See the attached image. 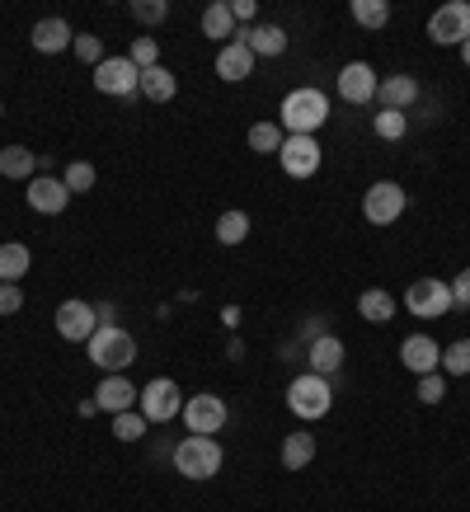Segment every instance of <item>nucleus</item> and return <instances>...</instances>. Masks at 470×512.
<instances>
[{
    "label": "nucleus",
    "mask_w": 470,
    "mask_h": 512,
    "mask_svg": "<svg viewBox=\"0 0 470 512\" xmlns=\"http://www.w3.org/2000/svg\"><path fill=\"white\" fill-rule=\"evenodd\" d=\"M85 348H90V362L104 376H123L127 367L137 362V339H132L123 325H99Z\"/></svg>",
    "instance_id": "f257e3e1"
},
{
    "label": "nucleus",
    "mask_w": 470,
    "mask_h": 512,
    "mask_svg": "<svg viewBox=\"0 0 470 512\" xmlns=\"http://www.w3.org/2000/svg\"><path fill=\"white\" fill-rule=\"evenodd\" d=\"M282 132L287 137H315L329 123V99L320 90H292L282 99Z\"/></svg>",
    "instance_id": "f03ea898"
},
{
    "label": "nucleus",
    "mask_w": 470,
    "mask_h": 512,
    "mask_svg": "<svg viewBox=\"0 0 470 512\" xmlns=\"http://www.w3.org/2000/svg\"><path fill=\"white\" fill-rule=\"evenodd\" d=\"M170 461H174V470H179L184 480H212L226 456H221L217 437H193V433H188L184 442L170 451Z\"/></svg>",
    "instance_id": "7ed1b4c3"
},
{
    "label": "nucleus",
    "mask_w": 470,
    "mask_h": 512,
    "mask_svg": "<svg viewBox=\"0 0 470 512\" xmlns=\"http://www.w3.org/2000/svg\"><path fill=\"white\" fill-rule=\"evenodd\" d=\"M329 404H334V386H329L325 376L306 372V376H297V381L287 386V409H292L297 419H311V423L325 419Z\"/></svg>",
    "instance_id": "20e7f679"
},
{
    "label": "nucleus",
    "mask_w": 470,
    "mask_h": 512,
    "mask_svg": "<svg viewBox=\"0 0 470 512\" xmlns=\"http://www.w3.org/2000/svg\"><path fill=\"white\" fill-rule=\"evenodd\" d=\"M137 414L146 423H170V419H179V414H184V390L174 386L170 376H156L151 386H141Z\"/></svg>",
    "instance_id": "39448f33"
},
{
    "label": "nucleus",
    "mask_w": 470,
    "mask_h": 512,
    "mask_svg": "<svg viewBox=\"0 0 470 512\" xmlns=\"http://www.w3.org/2000/svg\"><path fill=\"white\" fill-rule=\"evenodd\" d=\"M94 90L109 99H137L141 94V71L132 66V57H104L94 66Z\"/></svg>",
    "instance_id": "423d86ee"
},
{
    "label": "nucleus",
    "mask_w": 470,
    "mask_h": 512,
    "mask_svg": "<svg viewBox=\"0 0 470 512\" xmlns=\"http://www.w3.org/2000/svg\"><path fill=\"white\" fill-rule=\"evenodd\" d=\"M428 38L438 47H461L470 38V0H447L428 19Z\"/></svg>",
    "instance_id": "0eeeda50"
},
{
    "label": "nucleus",
    "mask_w": 470,
    "mask_h": 512,
    "mask_svg": "<svg viewBox=\"0 0 470 512\" xmlns=\"http://www.w3.org/2000/svg\"><path fill=\"white\" fill-rule=\"evenodd\" d=\"M405 188L391 184V179H381V184L367 188V198H362V217L372 221V226H395V221L405 217Z\"/></svg>",
    "instance_id": "6e6552de"
},
{
    "label": "nucleus",
    "mask_w": 470,
    "mask_h": 512,
    "mask_svg": "<svg viewBox=\"0 0 470 512\" xmlns=\"http://www.w3.org/2000/svg\"><path fill=\"white\" fill-rule=\"evenodd\" d=\"M226 400L221 395H212V390H203V395H193V400H184V423L193 437H212L226 428Z\"/></svg>",
    "instance_id": "1a4fd4ad"
},
{
    "label": "nucleus",
    "mask_w": 470,
    "mask_h": 512,
    "mask_svg": "<svg viewBox=\"0 0 470 512\" xmlns=\"http://www.w3.org/2000/svg\"><path fill=\"white\" fill-rule=\"evenodd\" d=\"M405 306L414 315H423V320H438V315L452 311V287H447L442 278H419L405 292Z\"/></svg>",
    "instance_id": "9d476101"
},
{
    "label": "nucleus",
    "mask_w": 470,
    "mask_h": 512,
    "mask_svg": "<svg viewBox=\"0 0 470 512\" xmlns=\"http://www.w3.org/2000/svg\"><path fill=\"white\" fill-rule=\"evenodd\" d=\"M278 160H282V174H287V179H311L325 156H320V141L315 137H287Z\"/></svg>",
    "instance_id": "9b49d317"
},
{
    "label": "nucleus",
    "mask_w": 470,
    "mask_h": 512,
    "mask_svg": "<svg viewBox=\"0 0 470 512\" xmlns=\"http://www.w3.org/2000/svg\"><path fill=\"white\" fill-rule=\"evenodd\" d=\"M94 329H99V315H94L90 301H62L57 306V334H62L66 343H90Z\"/></svg>",
    "instance_id": "f8f14e48"
},
{
    "label": "nucleus",
    "mask_w": 470,
    "mask_h": 512,
    "mask_svg": "<svg viewBox=\"0 0 470 512\" xmlns=\"http://www.w3.org/2000/svg\"><path fill=\"white\" fill-rule=\"evenodd\" d=\"M235 43H245L254 57H282L287 52V29L282 24H240Z\"/></svg>",
    "instance_id": "ddd939ff"
},
{
    "label": "nucleus",
    "mask_w": 470,
    "mask_h": 512,
    "mask_svg": "<svg viewBox=\"0 0 470 512\" xmlns=\"http://www.w3.org/2000/svg\"><path fill=\"white\" fill-rule=\"evenodd\" d=\"M71 193H66L62 179H52V174H33L29 179V207L33 212H43V217H62Z\"/></svg>",
    "instance_id": "4468645a"
},
{
    "label": "nucleus",
    "mask_w": 470,
    "mask_h": 512,
    "mask_svg": "<svg viewBox=\"0 0 470 512\" xmlns=\"http://www.w3.org/2000/svg\"><path fill=\"white\" fill-rule=\"evenodd\" d=\"M400 362H405L414 376H428V372H442V348L428 334H409L400 343Z\"/></svg>",
    "instance_id": "2eb2a0df"
},
{
    "label": "nucleus",
    "mask_w": 470,
    "mask_h": 512,
    "mask_svg": "<svg viewBox=\"0 0 470 512\" xmlns=\"http://www.w3.org/2000/svg\"><path fill=\"white\" fill-rule=\"evenodd\" d=\"M29 38H33V52H43V57H57V52H66V47L76 43V33H71V24L62 15L38 19Z\"/></svg>",
    "instance_id": "dca6fc26"
},
{
    "label": "nucleus",
    "mask_w": 470,
    "mask_h": 512,
    "mask_svg": "<svg viewBox=\"0 0 470 512\" xmlns=\"http://www.w3.org/2000/svg\"><path fill=\"white\" fill-rule=\"evenodd\" d=\"M137 395L141 390L127 381V372L123 376H104L99 381V390H94V404L104 409V414H127V409H137Z\"/></svg>",
    "instance_id": "f3484780"
},
{
    "label": "nucleus",
    "mask_w": 470,
    "mask_h": 512,
    "mask_svg": "<svg viewBox=\"0 0 470 512\" xmlns=\"http://www.w3.org/2000/svg\"><path fill=\"white\" fill-rule=\"evenodd\" d=\"M376 71L367 62H348L344 71H339V94H344L348 104H372L376 99Z\"/></svg>",
    "instance_id": "a211bd4d"
},
{
    "label": "nucleus",
    "mask_w": 470,
    "mask_h": 512,
    "mask_svg": "<svg viewBox=\"0 0 470 512\" xmlns=\"http://www.w3.org/2000/svg\"><path fill=\"white\" fill-rule=\"evenodd\" d=\"M254 62H259V57H254L250 47L235 43V38H231V43L217 52V76L231 80V85H235V80H250V76H254Z\"/></svg>",
    "instance_id": "6ab92c4d"
},
{
    "label": "nucleus",
    "mask_w": 470,
    "mask_h": 512,
    "mask_svg": "<svg viewBox=\"0 0 470 512\" xmlns=\"http://www.w3.org/2000/svg\"><path fill=\"white\" fill-rule=\"evenodd\" d=\"M344 367V339H334V334H320V339H311V372L315 376H334Z\"/></svg>",
    "instance_id": "aec40b11"
},
{
    "label": "nucleus",
    "mask_w": 470,
    "mask_h": 512,
    "mask_svg": "<svg viewBox=\"0 0 470 512\" xmlns=\"http://www.w3.org/2000/svg\"><path fill=\"white\" fill-rule=\"evenodd\" d=\"M376 99L386 104V109H395V113H405L414 99H419V80L414 76H386L381 85H376Z\"/></svg>",
    "instance_id": "412c9836"
},
{
    "label": "nucleus",
    "mask_w": 470,
    "mask_h": 512,
    "mask_svg": "<svg viewBox=\"0 0 470 512\" xmlns=\"http://www.w3.org/2000/svg\"><path fill=\"white\" fill-rule=\"evenodd\" d=\"M358 315L367 320V325H391V315H395V296L386 292V287H367V292L358 296Z\"/></svg>",
    "instance_id": "4be33fe9"
},
{
    "label": "nucleus",
    "mask_w": 470,
    "mask_h": 512,
    "mask_svg": "<svg viewBox=\"0 0 470 512\" xmlns=\"http://www.w3.org/2000/svg\"><path fill=\"white\" fill-rule=\"evenodd\" d=\"M174 94H179V80H174V71H165V66L141 71V99H151V104H170Z\"/></svg>",
    "instance_id": "5701e85b"
},
{
    "label": "nucleus",
    "mask_w": 470,
    "mask_h": 512,
    "mask_svg": "<svg viewBox=\"0 0 470 512\" xmlns=\"http://www.w3.org/2000/svg\"><path fill=\"white\" fill-rule=\"evenodd\" d=\"M203 33L217 38V43H231L235 38V15H231V0H212L203 10Z\"/></svg>",
    "instance_id": "b1692460"
},
{
    "label": "nucleus",
    "mask_w": 470,
    "mask_h": 512,
    "mask_svg": "<svg viewBox=\"0 0 470 512\" xmlns=\"http://www.w3.org/2000/svg\"><path fill=\"white\" fill-rule=\"evenodd\" d=\"M0 174L5 179H33L38 174V156H33L29 146H5L0 151Z\"/></svg>",
    "instance_id": "393cba45"
},
{
    "label": "nucleus",
    "mask_w": 470,
    "mask_h": 512,
    "mask_svg": "<svg viewBox=\"0 0 470 512\" xmlns=\"http://www.w3.org/2000/svg\"><path fill=\"white\" fill-rule=\"evenodd\" d=\"M315 461V437L311 433H287L282 437V466L287 470H301Z\"/></svg>",
    "instance_id": "a878e982"
},
{
    "label": "nucleus",
    "mask_w": 470,
    "mask_h": 512,
    "mask_svg": "<svg viewBox=\"0 0 470 512\" xmlns=\"http://www.w3.org/2000/svg\"><path fill=\"white\" fill-rule=\"evenodd\" d=\"M33 268V254L19 240H10V245H0V282H19L24 273Z\"/></svg>",
    "instance_id": "bb28decb"
},
{
    "label": "nucleus",
    "mask_w": 470,
    "mask_h": 512,
    "mask_svg": "<svg viewBox=\"0 0 470 512\" xmlns=\"http://www.w3.org/2000/svg\"><path fill=\"white\" fill-rule=\"evenodd\" d=\"M245 235H250V212H240V207H235V212H221L217 217V240L226 249L245 245Z\"/></svg>",
    "instance_id": "cd10ccee"
},
{
    "label": "nucleus",
    "mask_w": 470,
    "mask_h": 512,
    "mask_svg": "<svg viewBox=\"0 0 470 512\" xmlns=\"http://www.w3.org/2000/svg\"><path fill=\"white\" fill-rule=\"evenodd\" d=\"M245 141H250V151H259V156H273V151H282L287 132H282V123H254Z\"/></svg>",
    "instance_id": "c85d7f7f"
},
{
    "label": "nucleus",
    "mask_w": 470,
    "mask_h": 512,
    "mask_svg": "<svg viewBox=\"0 0 470 512\" xmlns=\"http://www.w3.org/2000/svg\"><path fill=\"white\" fill-rule=\"evenodd\" d=\"M353 19L362 29H386L391 24V5L386 0H353Z\"/></svg>",
    "instance_id": "c756f323"
},
{
    "label": "nucleus",
    "mask_w": 470,
    "mask_h": 512,
    "mask_svg": "<svg viewBox=\"0 0 470 512\" xmlns=\"http://www.w3.org/2000/svg\"><path fill=\"white\" fill-rule=\"evenodd\" d=\"M146 428H151V423L141 419L137 409H127V414H113V437H118V442H141V437H146Z\"/></svg>",
    "instance_id": "7c9ffc66"
},
{
    "label": "nucleus",
    "mask_w": 470,
    "mask_h": 512,
    "mask_svg": "<svg viewBox=\"0 0 470 512\" xmlns=\"http://www.w3.org/2000/svg\"><path fill=\"white\" fill-rule=\"evenodd\" d=\"M442 376H470V339H456L442 353Z\"/></svg>",
    "instance_id": "2f4dec72"
},
{
    "label": "nucleus",
    "mask_w": 470,
    "mask_h": 512,
    "mask_svg": "<svg viewBox=\"0 0 470 512\" xmlns=\"http://www.w3.org/2000/svg\"><path fill=\"white\" fill-rule=\"evenodd\" d=\"M376 137H381V141H400V137H405V132H409V123H405V113H395V109H381V113H376Z\"/></svg>",
    "instance_id": "473e14b6"
},
{
    "label": "nucleus",
    "mask_w": 470,
    "mask_h": 512,
    "mask_svg": "<svg viewBox=\"0 0 470 512\" xmlns=\"http://www.w3.org/2000/svg\"><path fill=\"white\" fill-rule=\"evenodd\" d=\"M62 184H66V193H90V188H94V165H90V160H76V165H66Z\"/></svg>",
    "instance_id": "72a5a7b5"
},
{
    "label": "nucleus",
    "mask_w": 470,
    "mask_h": 512,
    "mask_svg": "<svg viewBox=\"0 0 470 512\" xmlns=\"http://www.w3.org/2000/svg\"><path fill=\"white\" fill-rule=\"evenodd\" d=\"M127 57H132V66H137V71H151V66H160V62H156V57H160L156 38H151V33H141L137 43L127 47Z\"/></svg>",
    "instance_id": "f704fd0d"
},
{
    "label": "nucleus",
    "mask_w": 470,
    "mask_h": 512,
    "mask_svg": "<svg viewBox=\"0 0 470 512\" xmlns=\"http://www.w3.org/2000/svg\"><path fill=\"white\" fill-rule=\"evenodd\" d=\"M419 400L423 404H442V400H447V376H442V372L419 376Z\"/></svg>",
    "instance_id": "c9c22d12"
},
{
    "label": "nucleus",
    "mask_w": 470,
    "mask_h": 512,
    "mask_svg": "<svg viewBox=\"0 0 470 512\" xmlns=\"http://www.w3.org/2000/svg\"><path fill=\"white\" fill-rule=\"evenodd\" d=\"M71 52H76L85 66H99V62H104V43H99L94 33H80L76 43H71Z\"/></svg>",
    "instance_id": "e433bc0d"
},
{
    "label": "nucleus",
    "mask_w": 470,
    "mask_h": 512,
    "mask_svg": "<svg viewBox=\"0 0 470 512\" xmlns=\"http://www.w3.org/2000/svg\"><path fill=\"white\" fill-rule=\"evenodd\" d=\"M127 10H132V19H141V24H160V19L170 15V5H165V0H132Z\"/></svg>",
    "instance_id": "4c0bfd02"
},
{
    "label": "nucleus",
    "mask_w": 470,
    "mask_h": 512,
    "mask_svg": "<svg viewBox=\"0 0 470 512\" xmlns=\"http://www.w3.org/2000/svg\"><path fill=\"white\" fill-rule=\"evenodd\" d=\"M24 311V287L19 282H0V315H19Z\"/></svg>",
    "instance_id": "58836bf2"
},
{
    "label": "nucleus",
    "mask_w": 470,
    "mask_h": 512,
    "mask_svg": "<svg viewBox=\"0 0 470 512\" xmlns=\"http://www.w3.org/2000/svg\"><path fill=\"white\" fill-rule=\"evenodd\" d=\"M447 287H452V306H470V268H461L456 282H447Z\"/></svg>",
    "instance_id": "ea45409f"
},
{
    "label": "nucleus",
    "mask_w": 470,
    "mask_h": 512,
    "mask_svg": "<svg viewBox=\"0 0 470 512\" xmlns=\"http://www.w3.org/2000/svg\"><path fill=\"white\" fill-rule=\"evenodd\" d=\"M231 15L235 19H254L259 15V5H254V0H231Z\"/></svg>",
    "instance_id": "a19ab883"
},
{
    "label": "nucleus",
    "mask_w": 470,
    "mask_h": 512,
    "mask_svg": "<svg viewBox=\"0 0 470 512\" xmlns=\"http://www.w3.org/2000/svg\"><path fill=\"white\" fill-rule=\"evenodd\" d=\"M461 62L470 66V38H466V43H461Z\"/></svg>",
    "instance_id": "79ce46f5"
},
{
    "label": "nucleus",
    "mask_w": 470,
    "mask_h": 512,
    "mask_svg": "<svg viewBox=\"0 0 470 512\" xmlns=\"http://www.w3.org/2000/svg\"><path fill=\"white\" fill-rule=\"evenodd\" d=\"M0 113H5V104H0Z\"/></svg>",
    "instance_id": "37998d69"
}]
</instances>
